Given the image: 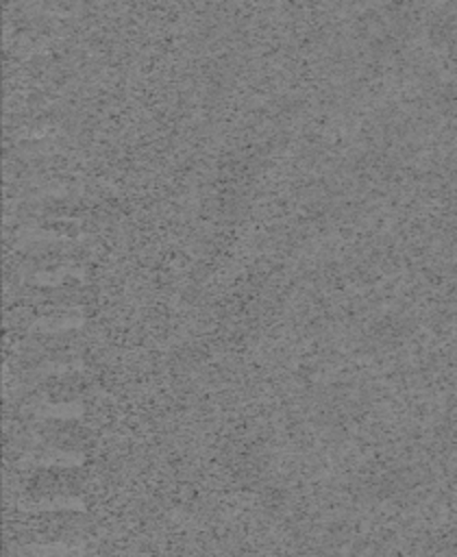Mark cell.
Here are the masks:
<instances>
[{
  "mask_svg": "<svg viewBox=\"0 0 457 557\" xmlns=\"http://www.w3.org/2000/svg\"><path fill=\"white\" fill-rule=\"evenodd\" d=\"M89 531L91 522L81 511L50 509L22 518L17 537L28 548H74Z\"/></svg>",
  "mask_w": 457,
  "mask_h": 557,
  "instance_id": "6da1fadb",
  "label": "cell"
},
{
  "mask_svg": "<svg viewBox=\"0 0 457 557\" xmlns=\"http://www.w3.org/2000/svg\"><path fill=\"white\" fill-rule=\"evenodd\" d=\"M30 487L37 494L35 498L54 500V498H74V494L83 487V476L76 468L50 466L35 472L30 479Z\"/></svg>",
  "mask_w": 457,
  "mask_h": 557,
  "instance_id": "7a4b0ae2",
  "label": "cell"
},
{
  "mask_svg": "<svg viewBox=\"0 0 457 557\" xmlns=\"http://www.w3.org/2000/svg\"><path fill=\"white\" fill-rule=\"evenodd\" d=\"M39 435L46 442V446L61 453H76L83 448V429L74 420H46L39 429Z\"/></svg>",
  "mask_w": 457,
  "mask_h": 557,
  "instance_id": "3957f363",
  "label": "cell"
},
{
  "mask_svg": "<svg viewBox=\"0 0 457 557\" xmlns=\"http://www.w3.org/2000/svg\"><path fill=\"white\" fill-rule=\"evenodd\" d=\"M22 557H81L70 548H28Z\"/></svg>",
  "mask_w": 457,
  "mask_h": 557,
  "instance_id": "277c9868",
  "label": "cell"
}]
</instances>
